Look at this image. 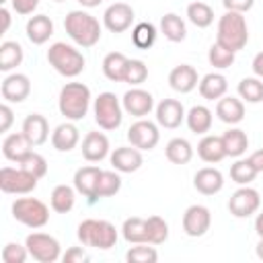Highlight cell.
<instances>
[{"instance_id":"8d00e7d4","label":"cell","mask_w":263,"mask_h":263,"mask_svg":"<svg viewBox=\"0 0 263 263\" xmlns=\"http://www.w3.org/2000/svg\"><path fill=\"white\" fill-rule=\"evenodd\" d=\"M238 97L251 105L263 103V80L259 76H249L238 82Z\"/></svg>"},{"instance_id":"f1b7e54d","label":"cell","mask_w":263,"mask_h":263,"mask_svg":"<svg viewBox=\"0 0 263 263\" xmlns=\"http://www.w3.org/2000/svg\"><path fill=\"white\" fill-rule=\"evenodd\" d=\"M33 146L29 144V140L25 138L23 132H14V134H8L2 142V154L4 158L12 160V162H18Z\"/></svg>"},{"instance_id":"30bf717a","label":"cell","mask_w":263,"mask_h":263,"mask_svg":"<svg viewBox=\"0 0 263 263\" xmlns=\"http://www.w3.org/2000/svg\"><path fill=\"white\" fill-rule=\"evenodd\" d=\"M261 205V195L249 185H240L228 199V210L234 218H251Z\"/></svg>"},{"instance_id":"3957f363","label":"cell","mask_w":263,"mask_h":263,"mask_svg":"<svg viewBox=\"0 0 263 263\" xmlns=\"http://www.w3.org/2000/svg\"><path fill=\"white\" fill-rule=\"evenodd\" d=\"M216 43L230 51H240L249 43V27L247 18L242 12H232L226 10L220 21H218V33H216Z\"/></svg>"},{"instance_id":"f35d334b","label":"cell","mask_w":263,"mask_h":263,"mask_svg":"<svg viewBox=\"0 0 263 263\" xmlns=\"http://www.w3.org/2000/svg\"><path fill=\"white\" fill-rule=\"evenodd\" d=\"M121 189V177H119V171H101V177H99V183H97V197L103 199V197H113L115 193H119Z\"/></svg>"},{"instance_id":"74e56055","label":"cell","mask_w":263,"mask_h":263,"mask_svg":"<svg viewBox=\"0 0 263 263\" xmlns=\"http://www.w3.org/2000/svg\"><path fill=\"white\" fill-rule=\"evenodd\" d=\"M187 18L197 29H205V27H210L214 23V8L210 4H205V2L195 0V2H191L187 6Z\"/></svg>"},{"instance_id":"d6986e66","label":"cell","mask_w":263,"mask_h":263,"mask_svg":"<svg viewBox=\"0 0 263 263\" xmlns=\"http://www.w3.org/2000/svg\"><path fill=\"white\" fill-rule=\"evenodd\" d=\"M82 156L84 160L88 162H101L103 158L109 156V138L103 134V132H88L84 138H82Z\"/></svg>"},{"instance_id":"e0dca14e","label":"cell","mask_w":263,"mask_h":263,"mask_svg":"<svg viewBox=\"0 0 263 263\" xmlns=\"http://www.w3.org/2000/svg\"><path fill=\"white\" fill-rule=\"evenodd\" d=\"M109 160H111V166L115 171H119V173H136L144 164L142 150H138L136 146H119V148H115L109 154Z\"/></svg>"},{"instance_id":"9a60e30c","label":"cell","mask_w":263,"mask_h":263,"mask_svg":"<svg viewBox=\"0 0 263 263\" xmlns=\"http://www.w3.org/2000/svg\"><path fill=\"white\" fill-rule=\"evenodd\" d=\"M0 92H2V99L6 103H23L31 95V80L27 74L12 72L2 80Z\"/></svg>"},{"instance_id":"7c38bea8","label":"cell","mask_w":263,"mask_h":263,"mask_svg":"<svg viewBox=\"0 0 263 263\" xmlns=\"http://www.w3.org/2000/svg\"><path fill=\"white\" fill-rule=\"evenodd\" d=\"M212 226V212L201 203H193L183 214V232L191 238L203 236Z\"/></svg>"},{"instance_id":"9f6ffc18","label":"cell","mask_w":263,"mask_h":263,"mask_svg":"<svg viewBox=\"0 0 263 263\" xmlns=\"http://www.w3.org/2000/svg\"><path fill=\"white\" fill-rule=\"evenodd\" d=\"M255 232L259 238H263V212L257 214V218H255Z\"/></svg>"},{"instance_id":"cb8c5ba5","label":"cell","mask_w":263,"mask_h":263,"mask_svg":"<svg viewBox=\"0 0 263 263\" xmlns=\"http://www.w3.org/2000/svg\"><path fill=\"white\" fill-rule=\"evenodd\" d=\"M216 115L222 123H228V125H236L245 119V103L236 97H222L218 99L216 103Z\"/></svg>"},{"instance_id":"e575fe53","label":"cell","mask_w":263,"mask_h":263,"mask_svg":"<svg viewBox=\"0 0 263 263\" xmlns=\"http://www.w3.org/2000/svg\"><path fill=\"white\" fill-rule=\"evenodd\" d=\"M23 58H25V51L18 41H2L0 45V70L2 72H10L16 66H21Z\"/></svg>"},{"instance_id":"603a6c76","label":"cell","mask_w":263,"mask_h":263,"mask_svg":"<svg viewBox=\"0 0 263 263\" xmlns=\"http://www.w3.org/2000/svg\"><path fill=\"white\" fill-rule=\"evenodd\" d=\"M25 33H27V39L33 45H43L53 35V21L47 14H33L27 21Z\"/></svg>"},{"instance_id":"9c48e42d","label":"cell","mask_w":263,"mask_h":263,"mask_svg":"<svg viewBox=\"0 0 263 263\" xmlns=\"http://www.w3.org/2000/svg\"><path fill=\"white\" fill-rule=\"evenodd\" d=\"M37 177L25 171L23 166L12 168V166H2L0 168V189L4 193H14V195H27L35 191L37 187Z\"/></svg>"},{"instance_id":"5b68a950","label":"cell","mask_w":263,"mask_h":263,"mask_svg":"<svg viewBox=\"0 0 263 263\" xmlns=\"http://www.w3.org/2000/svg\"><path fill=\"white\" fill-rule=\"evenodd\" d=\"M47 62L64 78H76L78 74L84 72V66H86L82 51H78L74 45H68L64 41H55L49 45Z\"/></svg>"},{"instance_id":"5bb4252c","label":"cell","mask_w":263,"mask_h":263,"mask_svg":"<svg viewBox=\"0 0 263 263\" xmlns=\"http://www.w3.org/2000/svg\"><path fill=\"white\" fill-rule=\"evenodd\" d=\"M121 105H123V111H125L127 115H134V117L142 119V117L150 115V111L154 109V97H152L148 90L140 88V86H132V88L123 95Z\"/></svg>"},{"instance_id":"c3c4849f","label":"cell","mask_w":263,"mask_h":263,"mask_svg":"<svg viewBox=\"0 0 263 263\" xmlns=\"http://www.w3.org/2000/svg\"><path fill=\"white\" fill-rule=\"evenodd\" d=\"M62 261L64 263H86V261H90V257H88V253L82 247H70L62 255Z\"/></svg>"},{"instance_id":"4dcf8cb0","label":"cell","mask_w":263,"mask_h":263,"mask_svg":"<svg viewBox=\"0 0 263 263\" xmlns=\"http://www.w3.org/2000/svg\"><path fill=\"white\" fill-rule=\"evenodd\" d=\"M222 144H224L226 156L240 158V156L247 152V148H249L247 132H242L240 127H230L228 132L222 134Z\"/></svg>"},{"instance_id":"484cf974","label":"cell","mask_w":263,"mask_h":263,"mask_svg":"<svg viewBox=\"0 0 263 263\" xmlns=\"http://www.w3.org/2000/svg\"><path fill=\"white\" fill-rule=\"evenodd\" d=\"M197 88H199V95H201L205 101H218V99H222V97L226 95V90H228V80H226V76L220 74V72H210V74H205V76L199 80Z\"/></svg>"},{"instance_id":"ee69618b","label":"cell","mask_w":263,"mask_h":263,"mask_svg":"<svg viewBox=\"0 0 263 263\" xmlns=\"http://www.w3.org/2000/svg\"><path fill=\"white\" fill-rule=\"evenodd\" d=\"M16 164L23 166L25 171H29L31 175H35L37 179H41V177L47 175V160L39 152H35V150H29Z\"/></svg>"},{"instance_id":"4fadbf2b","label":"cell","mask_w":263,"mask_h":263,"mask_svg":"<svg viewBox=\"0 0 263 263\" xmlns=\"http://www.w3.org/2000/svg\"><path fill=\"white\" fill-rule=\"evenodd\" d=\"M134 8L127 2H113L103 12V25L111 33H123L134 23Z\"/></svg>"},{"instance_id":"4316f807","label":"cell","mask_w":263,"mask_h":263,"mask_svg":"<svg viewBox=\"0 0 263 263\" xmlns=\"http://www.w3.org/2000/svg\"><path fill=\"white\" fill-rule=\"evenodd\" d=\"M197 156L208 162V164H216L220 162L222 158H226V150H224V144H222V136H212V134H205L199 144H197Z\"/></svg>"},{"instance_id":"b9f144b4","label":"cell","mask_w":263,"mask_h":263,"mask_svg":"<svg viewBox=\"0 0 263 263\" xmlns=\"http://www.w3.org/2000/svg\"><path fill=\"white\" fill-rule=\"evenodd\" d=\"M146 230H148V245H162L168 238V224L160 216L146 218Z\"/></svg>"},{"instance_id":"f546056e","label":"cell","mask_w":263,"mask_h":263,"mask_svg":"<svg viewBox=\"0 0 263 263\" xmlns=\"http://www.w3.org/2000/svg\"><path fill=\"white\" fill-rule=\"evenodd\" d=\"M127 62L129 58H125V53L121 51H111L105 55L103 60V74L107 80L111 82H123L125 70H127Z\"/></svg>"},{"instance_id":"60d3db41","label":"cell","mask_w":263,"mask_h":263,"mask_svg":"<svg viewBox=\"0 0 263 263\" xmlns=\"http://www.w3.org/2000/svg\"><path fill=\"white\" fill-rule=\"evenodd\" d=\"M257 168L253 166V162L249 158H238L232 166H230V179L236 185H249L251 181H255L257 177Z\"/></svg>"},{"instance_id":"7bdbcfd3","label":"cell","mask_w":263,"mask_h":263,"mask_svg":"<svg viewBox=\"0 0 263 263\" xmlns=\"http://www.w3.org/2000/svg\"><path fill=\"white\" fill-rule=\"evenodd\" d=\"M125 261L127 263H156L158 253H156L154 247H148V242H138V245L127 249Z\"/></svg>"},{"instance_id":"1f68e13d","label":"cell","mask_w":263,"mask_h":263,"mask_svg":"<svg viewBox=\"0 0 263 263\" xmlns=\"http://www.w3.org/2000/svg\"><path fill=\"white\" fill-rule=\"evenodd\" d=\"M160 33L173 41V43H181L185 37H187V27H185V21L175 14V12H166L162 18H160Z\"/></svg>"},{"instance_id":"ba28073f","label":"cell","mask_w":263,"mask_h":263,"mask_svg":"<svg viewBox=\"0 0 263 263\" xmlns=\"http://www.w3.org/2000/svg\"><path fill=\"white\" fill-rule=\"evenodd\" d=\"M29 257H33L39 263H55L58 259H62V247L60 240L51 234L45 232H31L25 238Z\"/></svg>"},{"instance_id":"7dc6e473","label":"cell","mask_w":263,"mask_h":263,"mask_svg":"<svg viewBox=\"0 0 263 263\" xmlns=\"http://www.w3.org/2000/svg\"><path fill=\"white\" fill-rule=\"evenodd\" d=\"M29 257L27 245H18V242H6L2 249V261L4 263H25Z\"/></svg>"},{"instance_id":"44dd1931","label":"cell","mask_w":263,"mask_h":263,"mask_svg":"<svg viewBox=\"0 0 263 263\" xmlns=\"http://www.w3.org/2000/svg\"><path fill=\"white\" fill-rule=\"evenodd\" d=\"M21 132L25 134V138L29 140L31 146H41L47 142L49 138V123L45 119V115L41 113H31L23 119V127Z\"/></svg>"},{"instance_id":"6f0895ef","label":"cell","mask_w":263,"mask_h":263,"mask_svg":"<svg viewBox=\"0 0 263 263\" xmlns=\"http://www.w3.org/2000/svg\"><path fill=\"white\" fill-rule=\"evenodd\" d=\"M80 2V6H84V8H95V6H99L103 0H78Z\"/></svg>"},{"instance_id":"d6a6232c","label":"cell","mask_w":263,"mask_h":263,"mask_svg":"<svg viewBox=\"0 0 263 263\" xmlns=\"http://www.w3.org/2000/svg\"><path fill=\"white\" fill-rule=\"evenodd\" d=\"M164 154H166V160L173 164H187L193 158V146L185 138H173L168 140Z\"/></svg>"},{"instance_id":"d590c367","label":"cell","mask_w":263,"mask_h":263,"mask_svg":"<svg viewBox=\"0 0 263 263\" xmlns=\"http://www.w3.org/2000/svg\"><path fill=\"white\" fill-rule=\"evenodd\" d=\"M121 234L129 245H138V242H148V230H146V218H125L123 226H121Z\"/></svg>"},{"instance_id":"ffe728a7","label":"cell","mask_w":263,"mask_h":263,"mask_svg":"<svg viewBox=\"0 0 263 263\" xmlns=\"http://www.w3.org/2000/svg\"><path fill=\"white\" fill-rule=\"evenodd\" d=\"M168 84H171L173 90H177L181 95H187L199 84L197 70L189 64H179L168 72Z\"/></svg>"},{"instance_id":"f907efd6","label":"cell","mask_w":263,"mask_h":263,"mask_svg":"<svg viewBox=\"0 0 263 263\" xmlns=\"http://www.w3.org/2000/svg\"><path fill=\"white\" fill-rule=\"evenodd\" d=\"M10 2H12V10L23 16L33 14V10L39 6V0H10Z\"/></svg>"},{"instance_id":"816d5d0a","label":"cell","mask_w":263,"mask_h":263,"mask_svg":"<svg viewBox=\"0 0 263 263\" xmlns=\"http://www.w3.org/2000/svg\"><path fill=\"white\" fill-rule=\"evenodd\" d=\"M12 121H14V113H12L10 105L4 101L0 105V132H8L10 125H12Z\"/></svg>"},{"instance_id":"8992f818","label":"cell","mask_w":263,"mask_h":263,"mask_svg":"<svg viewBox=\"0 0 263 263\" xmlns=\"http://www.w3.org/2000/svg\"><path fill=\"white\" fill-rule=\"evenodd\" d=\"M92 113H95V121L101 129L111 132L117 129L123 121V105L119 103V99L115 97V92H101L95 103H92Z\"/></svg>"},{"instance_id":"94428289","label":"cell","mask_w":263,"mask_h":263,"mask_svg":"<svg viewBox=\"0 0 263 263\" xmlns=\"http://www.w3.org/2000/svg\"><path fill=\"white\" fill-rule=\"evenodd\" d=\"M0 2H2V4H4V2H6V0H0Z\"/></svg>"},{"instance_id":"ac0fdd59","label":"cell","mask_w":263,"mask_h":263,"mask_svg":"<svg viewBox=\"0 0 263 263\" xmlns=\"http://www.w3.org/2000/svg\"><path fill=\"white\" fill-rule=\"evenodd\" d=\"M101 171L103 168H99V166H80L74 173V187L80 195L86 197L88 203H95L99 199L97 197V183H99Z\"/></svg>"},{"instance_id":"ab89813d","label":"cell","mask_w":263,"mask_h":263,"mask_svg":"<svg viewBox=\"0 0 263 263\" xmlns=\"http://www.w3.org/2000/svg\"><path fill=\"white\" fill-rule=\"evenodd\" d=\"M156 27L148 21H142L132 29V41L138 49H150L156 41Z\"/></svg>"},{"instance_id":"d4e9b609","label":"cell","mask_w":263,"mask_h":263,"mask_svg":"<svg viewBox=\"0 0 263 263\" xmlns=\"http://www.w3.org/2000/svg\"><path fill=\"white\" fill-rule=\"evenodd\" d=\"M78 142H80V132L72 121L60 123L51 132V146L58 152H70V150H74L78 146Z\"/></svg>"},{"instance_id":"277c9868","label":"cell","mask_w":263,"mask_h":263,"mask_svg":"<svg viewBox=\"0 0 263 263\" xmlns=\"http://www.w3.org/2000/svg\"><path fill=\"white\" fill-rule=\"evenodd\" d=\"M78 240L84 247H95L101 251H109L117 245V228L109 220L86 218L78 224Z\"/></svg>"},{"instance_id":"7402d4cb","label":"cell","mask_w":263,"mask_h":263,"mask_svg":"<svg viewBox=\"0 0 263 263\" xmlns=\"http://www.w3.org/2000/svg\"><path fill=\"white\" fill-rule=\"evenodd\" d=\"M193 187L201 195H216L224 187V175L214 166H203L193 175Z\"/></svg>"},{"instance_id":"680465c9","label":"cell","mask_w":263,"mask_h":263,"mask_svg":"<svg viewBox=\"0 0 263 263\" xmlns=\"http://www.w3.org/2000/svg\"><path fill=\"white\" fill-rule=\"evenodd\" d=\"M255 253H257V257L263 261V238H259V242H257V247H255Z\"/></svg>"},{"instance_id":"83f0119b","label":"cell","mask_w":263,"mask_h":263,"mask_svg":"<svg viewBox=\"0 0 263 263\" xmlns=\"http://www.w3.org/2000/svg\"><path fill=\"white\" fill-rule=\"evenodd\" d=\"M185 121H187V127H189L193 134L205 136V134L212 129L214 115H212V111H210L205 105H193V107L187 111Z\"/></svg>"},{"instance_id":"52a82bcc","label":"cell","mask_w":263,"mask_h":263,"mask_svg":"<svg viewBox=\"0 0 263 263\" xmlns=\"http://www.w3.org/2000/svg\"><path fill=\"white\" fill-rule=\"evenodd\" d=\"M10 210L12 218L29 228H43L49 222V208L37 197H18Z\"/></svg>"},{"instance_id":"f5cc1de1","label":"cell","mask_w":263,"mask_h":263,"mask_svg":"<svg viewBox=\"0 0 263 263\" xmlns=\"http://www.w3.org/2000/svg\"><path fill=\"white\" fill-rule=\"evenodd\" d=\"M249 160L253 162V166L257 168V173H263V148L255 150V152L249 156Z\"/></svg>"},{"instance_id":"f6af8a7d","label":"cell","mask_w":263,"mask_h":263,"mask_svg":"<svg viewBox=\"0 0 263 263\" xmlns=\"http://www.w3.org/2000/svg\"><path fill=\"white\" fill-rule=\"evenodd\" d=\"M234 55H236L234 51L222 47L220 43H214V45L210 47V51H208V62H210V66H214L216 70H226V68H230V66L234 64Z\"/></svg>"},{"instance_id":"681fc988","label":"cell","mask_w":263,"mask_h":263,"mask_svg":"<svg viewBox=\"0 0 263 263\" xmlns=\"http://www.w3.org/2000/svg\"><path fill=\"white\" fill-rule=\"evenodd\" d=\"M224 8L226 10H232V12H249L253 6H255V0H222Z\"/></svg>"},{"instance_id":"db71d44e","label":"cell","mask_w":263,"mask_h":263,"mask_svg":"<svg viewBox=\"0 0 263 263\" xmlns=\"http://www.w3.org/2000/svg\"><path fill=\"white\" fill-rule=\"evenodd\" d=\"M253 72H255V76H259V78H263V51H259L255 58H253Z\"/></svg>"},{"instance_id":"91938a15","label":"cell","mask_w":263,"mask_h":263,"mask_svg":"<svg viewBox=\"0 0 263 263\" xmlns=\"http://www.w3.org/2000/svg\"><path fill=\"white\" fill-rule=\"evenodd\" d=\"M53 2H66V0H53Z\"/></svg>"},{"instance_id":"bcb514c9","label":"cell","mask_w":263,"mask_h":263,"mask_svg":"<svg viewBox=\"0 0 263 263\" xmlns=\"http://www.w3.org/2000/svg\"><path fill=\"white\" fill-rule=\"evenodd\" d=\"M146 78H148V66L142 60H129L125 76H123V82H127L132 86H140Z\"/></svg>"},{"instance_id":"836d02e7","label":"cell","mask_w":263,"mask_h":263,"mask_svg":"<svg viewBox=\"0 0 263 263\" xmlns=\"http://www.w3.org/2000/svg\"><path fill=\"white\" fill-rule=\"evenodd\" d=\"M74 201H76V187H70V185H55L53 187L51 197H49L53 212L68 214L74 208Z\"/></svg>"},{"instance_id":"6da1fadb","label":"cell","mask_w":263,"mask_h":263,"mask_svg":"<svg viewBox=\"0 0 263 263\" xmlns=\"http://www.w3.org/2000/svg\"><path fill=\"white\" fill-rule=\"evenodd\" d=\"M64 29L68 37L80 47H92L101 39L99 21L86 10H70L64 18Z\"/></svg>"},{"instance_id":"2e32d148","label":"cell","mask_w":263,"mask_h":263,"mask_svg":"<svg viewBox=\"0 0 263 263\" xmlns=\"http://www.w3.org/2000/svg\"><path fill=\"white\" fill-rule=\"evenodd\" d=\"M185 107L177 99H162L156 105V123L164 129H177L185 121Z\"/></svg>"},{"instance_id":"7a4b0ae2","label":"cell","mask_w":263,"mask_h":263,"mask_svg":"<svg viewBox=\"0 0 263 263\" xmlns=\"http://www.w3.org/2000/svg\"><path fill=\"white\" fill-rule=\"evenodd\" d=\"M90 88L82 82H66L58 97V109L68 121H80L90 109Z\"/></svg>"},{"instance_id":"11a10c76","label":"cell","mask_w":263,"mask_h":263,"mask_svg":"<svg viewBox=\"0 0 263 263\" xmlns=\"http://www.w3.org/2000/svg\"><path fill=\"white\" fill-rule=\"evenodd\" d=\"M0 18H2V33H6L8 27H10V10L6 6L0 8Z\"/></svg>"},{"instance_id":"8fae6325","label":"cell","mask_w":263,"mask_h":263,"mask_svg":"<svg viewBox=\"0 0 263 263\" xmlns=\"http://www.w3.org/2000/svg\"><path fill=\"white\" fill-rule=\"evenodd\" d=\"M127 140L132 146H136L138 150H152L156 148L158 140H160V132L158 125L150 119H138L129 125L127 129Z\"/></svg>"}]
</instances>
